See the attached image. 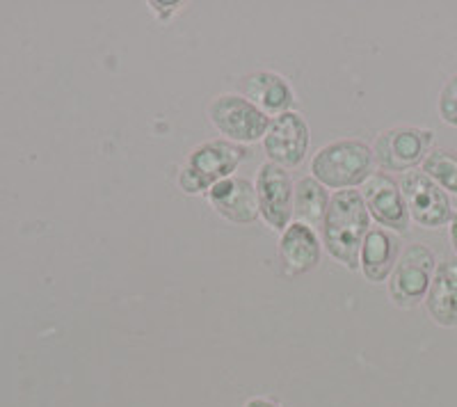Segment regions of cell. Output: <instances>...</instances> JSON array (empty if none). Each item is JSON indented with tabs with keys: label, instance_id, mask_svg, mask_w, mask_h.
<instances>
[{
	"label": "cell",
	"instance_id": "cell-1",
	"mask_svg": "<svg viewBox=\"0 0 457 407\" xmlns=\"http://www.w3.org/2000/svg\"><path fill=\"white\" fill-rule=\"evenodd\" d=\"M322 247L343 268L359 270V250L370 231V213L361 190H338L332 195L322 220Z\"/></svg>",
	"mask_w": 457,
	"mask_h": 407
},
{
	"label": "cell",
	"instance_id": "cell-2",
	"mask_svg": "<svg viewBox=\"0 0 457 407\" xmlns=\"http://www.w3.org/2000/svg\"><path fill=\"white\" fill-rule=\"evenodd\" d=\"M375 174L373 146L361 140H334L312 158V177L328 190H357Z\"/></svg>",
	"mask_w": 457,
	"mask_h": 407
},
{
	"label": "cell",
	"instance_id": "cell-3",
	"mask_svg": "<svg viewBox=\"0 0 457 407\" xmlns=\"http://www.w3.org/2000/svg\"><path fill=\"white\" fill-rule=\"evenodd\" d=\"M250 158V149L228 140H208L187 154L179 174V188L186 195H206L215 183L234 177L238 165Z\"/></svg>",
	"mask_w": 457,
	"mask_h": 407
},
{
	"label": "cell",
	"instance_id": "cell-4",
	"mask_svg": "<svg viewBox=\"0 0 457 407\" xmlns=\"http://www.w3.org/2000/svg\"><path fill=\"white\" fill-rule=\"evenodd\" d=\"M436 270V256L423 243H411L400 252L398 263L389 277V298L395 307L414 309L426 303L432 277Z\"/></svg>",
	"mask_w": 457,
	"mask_h": 407
},
{
	"label": "cell",
	"instance_id": "cell-5",
	"mask_svg": "<svg viewBox=\"0 0 457 407\" xmlns=\"http://www.w3.org/2000/svg\"><path fill=\"white\" fill-rule=\"evenodd\" d=\"M208 120L222 140L236 145H254L263 140L270 117L263 115L252 101L243 95H220L208 104Z\"/></svg>",
	"mask_w": 457,
	"mask_h": 407
},
{
	"label": "cell",
	"instance_id": "cell-6",
	"mask_svg": "<svg viewBox=\"0 0 457 407\" xmlns=\"http://www.w3.org/2000/svg\"><path fill=\"white\" fill-rule=\"evenodd\" d=\"M435 131L419 126H395L382 131L373 145V158L382 172H411L416 165H423Z\"/></svg>",
	"mask_w": 457,
	"mask_h": 407
},
{
	"label": "cell",
	"instance_id": "cell-7",
	"mask_svg": "<svg viewBox=\"0 0 457 407\" xmlns=\"http://www.w3.org/2000/svg\"><path fill=\"white\" fill-rule=\"evenodd\" d=\"M400 193L405 197L411 222L423 229H439L451 225L453 204L446 190H442L421 170H411L398 179Z\"/></svg>",
	"mask_w": 457,
	"mask_h": 407
},
{
	"label": "cell",
	"instance_id": "cell-8",
	"mask_svg": "<svg viewBox=\"0 0 457 407\" xmlns=\"http://www.w3.org/2000/svg\"><path fill=\"white\" fill-rule=\"evenodd\" d=\"M254 188L261 220L272 231H284L293 222L295 209V183L291 174L275 162H263L256 172Z\"/></svg>",
	"mask_w": 457,
	"mask_h": 407
},
{
	"label": "cell",
	"instance_id": "cell-9",
	"mask_svg": "<svg viewBox=\"0 0 457 407\" xmlns=\"http://www.w3.org/2000/svg\"><path fill=\"white\" fill-rule=\"evenodd\" d=\"M263 152L268 162H275L284 170L300 168L309 152L312 133L304 117L295 110L270 120V126L263 136Z\"/></svg>",
	"mask_w": 457,
	"mask_h": 407
},
{
	"label": "cell",
	"instance_id": "cell-10",
	"mask_svg": "<svg viewBox=\"0 0 457 407\" xmlns=\"http://www.w3.org/2000/svg\"><path fill=\"white\" fill-rule=\"evenodd\" d=\"M361 197L366 202L370 220L378 222V227L391 231V234H407L411 225L410 211L400 186L395 179L386 172H375L369 181L361 186Z\"/></svg>",
	"mask_w": 457,
	"mask_h": 407
},
{
	"label": "cell",
	"instance_id": "cell-11",
	"mask_svg": "<svg viewBox=\"0 0 457 407\" xmlns=\"http://www.w3.org/2000/svg\"><path fill=\"white\" fill-rule=\"evenodd\" d=\"M211 209L234 225H252L259 215V199H256V188L250 179L245 177H228L224 181L215 183L213 188L206 193Z\"/></svg>",
	"mask_w": 457,
	"mask_h": 407
},
{
	"label": "cell",
	"instance_id": "cell-12",
	"mask_svg": "<svg viewBox=\"0 0 457 407\" xmlns=\"http://www.w3.org/2000/svg\"><path fill=\"white\" fill-rule=\"evenodd\" d=\"M240 95L256 105L270 120L291 112L295 105V92L284 76L275 71H254L238 80Z\"/></svg>",
	"mask_w": 457,
	"mask_h": 407
},
{
	"label": "cell",
	"instance_id": "cell-13",
	"mask_svg": "<svg viewBox=\"0 0 457 407\" xmlns=\"http://www.w3.org/2000/svg\"><path fill=\"white\" fill-rule=\"evenodd\" d=\"M322 254V240L312 227L293 220L291 225L281 231L279 259L288 275H307L318 268Z\"/></svg>",
	"mask_w": 457,
	"mask_h": 407
},
{
	"label": "cell",
	"instance_id": "cell-14",
	"mask_svg": "<svg viewBox=\"0 0 457 407\" xmlns=\"http://www.w3.org/2000/svg\"><path fill=\"white\" fill-rule=\"evenodd\" d=\"M398 238L382 227H370L369 236L364 238V245L359 250V270L370 284L389 282L391 272L398 263Z\"/></svg>",
	"mask_w": 457,
	"mask_h": 407
},
{
	"label": "cell",
	"instance_id": "cell-15",
	"mask_svg": "<svg viewBox=\"0 0 457 407\" xmlns=\"http://www.w3.org/2000/svg\"><path fill=\"white\" fill-rule=\"evenodd\" d=\"M426 309L439 328H457V256L436 263Z\"/></svg>",
	"mask_w": 457,
	"mask_h": 407
},
{
	"label": "cell",
	"instance_id": "cell-16",
	"mask_svg": "<svg viewBox=\"0 0 457 407\" xmlns=\"http://www.w3.org/2000/svg\"><path fill=\"white\" fill-rule=\"evenodd\" d=\"M329 202H332V195L329 190L322 186L320 181H316L313 177H304L295 183V209H293V218L297 222L307 227H322V220L328 215Z\"/></svg>",
	"mask_w": 457,
	"mask_h": 407
},
{
	"label": "cell",
	"instance_id": "cell-17",
	"mask_svg": "<svg viewBox=\"0 0 457 407\" xmlns=\"http://www.w3.org/2000/svg\"><path fill=\"white\" fill-rule=\"evenodd\" d=\"M421 172L428 174L442 190L457 195V156L448 149H432L421 165Z\"/></svg>",
	"mask_w": 457,
	"mask_h": 407
},
{
	"label": "cell",
	"instance_id": "cell-18",
	"mask_svg": "<svg viewBox=\"0 0 457 407\" xmlns=\"http://www.w3.org/2000/svg\"><path fill=\"white\" fill-rule=\"evenodd\" d=\"M439 117H442L444 124L455 126L457 129V73L451 76L446 85L442 87V95H439Z\"/></svg>",
	"mask_w": 457,
	"mask_h": 407
},
{
	"label": "cell",
	"instance_id": "cell-19",
	"mask_svg": "<svg viewBox=\"0 0 457 407\" xmlns=\"http://www.w3.org/2000/svg\"><path fill=\"white\" fill-rule=\"evenodd\" d=\"M243 407H279V405H277L275 401H270V398H250Z\"/></svg>",
	"mask_w": 457,
	"mask_h": 407
},
{
	"label": "cell",
	"instance_id": "cell-20",
	"mask_svg": "<svg viewBox=\"0 0 457 407\" xmlns=\"http://www.w3.org/2000/svg\"><path fill=\"white\" fill-rule=\"evenodd\" d=\"M451 245L457 254V211L453 213V218H451Z\"/></svg>",
	"mask_w": 457,
	"mask_h": 407
}]
</instances>
